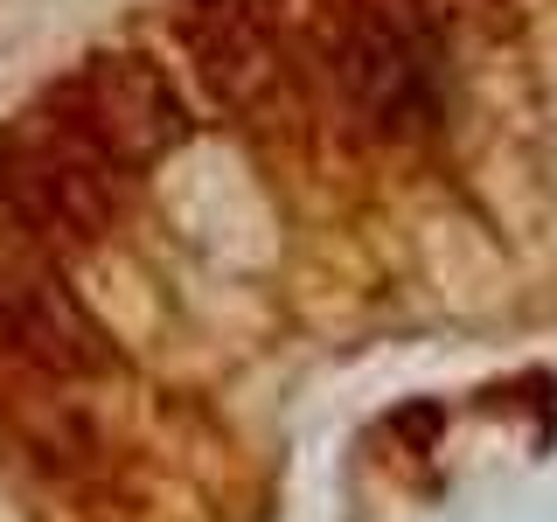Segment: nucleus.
I'll list each match as a JSON object with an SVG mask.
<instances>
[{
    "instance_id": "1",
    "label": "nucleus",
    "mask_w": 557,
    "mask_h": 522,
    "mask_svg": "<svg viewBox=\"0 0 557 522\" xmlns=\"http://www.w3.org/2000/svg\"><path fill=\"white\" fill-rule=\"evenodd\" d=\"M84 104H91V133H104L119 153H161L182 133V104H174L168 77L139 57L98 63L84 77Z\"/></svg>"
},
{
    "instance_id": "2",
    "label": "nucleus",
    "mask_w": 557,
    "mask_h": 522,
    "mask_svg": "<svg viewBox=\"0 0 557 522\" xmlns=\"http://www.w3.org/2000/svg\"><path fill=\"white\" fill-rule=\"evenodd\" d=\"M14 188H22V209L42 231H98L104 209H112V188H104L98 167L70 161V153H42V161H28L14 174Z\"/></svg>"
},
{
    "instance_id": "3",
    "label": "nucleus",
    "mask_w": 557,
    "mask_h": 522,
    "mask_svg": "<svg viewBox=\"0 0 557 522\" xmlns=\"http://www.w3.org/2000/svg\"><path fill=\"white\" fill-rule=\"evenodd\" d=\"M8 335H14L22 356L57 362V370H84V362H98L91 321H84L63 293H49V286H14L8 293Z\"/></svg>"
}]
</instances>
